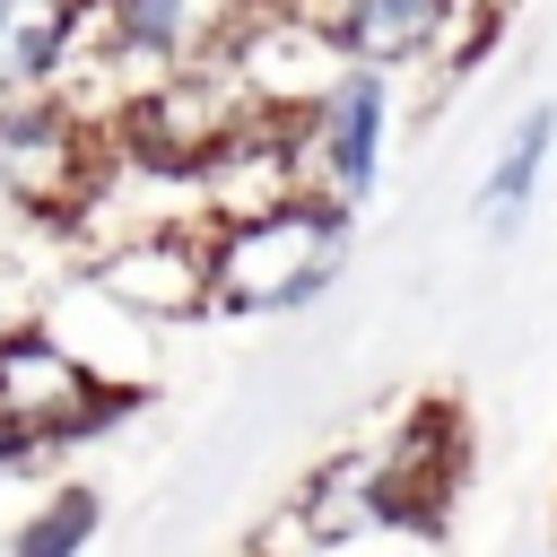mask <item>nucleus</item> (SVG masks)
I'll list each match as a JSON object with an SVG mask.
<instances>
[{
	"instance_id": "1",
	"label": "nucleus",
	"mask_w": 557,
	"mask_h": 557,
	"mask_svg": "<svg viewBox=\"0 0 557 557\" xmlns=\"http://www.w3.org/2000/svg\"><path fill=\"white\" fill-rule=\"evenodd\" d=\"M357 209L339 191H287L244 218H209V313H305L348 261Z\"/></svg>"
},
{
	"instance_id": "2",
	"label": "nucleus",
	"mask_w": 557,
	"mask_h": 557,
	"mask_svg": "<svg viewBox=\"0 0 557 557\" xmlns=\"http://www.w3.org/2000/svg\"><path fill=\"white\" fill-rule=\"evenodd\" d=\"M131 383H104L96 357H78L44 322H0V461H44L61 444L104 435L131 418Z\"/></svg>"
},
{
	"instance_id": "3",
	"label": "nucleus",
	"mask_w": 557,
	"mask_h": 557,
	"mask_svg": "<svg viewBox=\"0 0 557 557\" xmlns=\"http://www.w3.org/2000/svg\"><path fill=\"white\" fill-rule=\"evenodd\" d=\"M96 165H104V122H87L61 87H0V191L26 218L70 226Z\"/></svg>"
},
{
	"instance_id": "4",
	"label": "nucleus",
	"mask_w": 557,
	"mask_h": 557,
	"mask_svg": "<svg viewBox=\"0 0 557 557\" xmlns=\"http://www.w3.org/2000/svg\"><path fill=\"white\" fill-rule=\"evenodd\" d=\"M296 139H305V183L366 209V191L383 174V139H392V70L348 61L313 104H296Z\"/></svg>"
},
{
	"instance_id": "5",
	"label": "nucleus",
	"mask_w": 557,
	"mask_h": 557,
	"mask_svg": "<svg viewBox=\"0 0 557 557\" xmlns=\"http://www.w3.org/2000/svg\"><path fill=\"white\" fill-rule=\"evenodd\" d=\"M87 287L113 296V313L131 322H191L209 313V226L174 218V226H139L87 252Z\"/></svg>"
},
{
	"instance_id": "6",
	"label": "nucleus",
	"mask_w": 557,
	"mask_h": 557,
	"mask_svg": "<svg viewBox=\"0 0 557 557\" xmlns=\"http://www.w3.org/2000/svg\"><path fill=\"white\" fill-rule=\"evenodd\" d=\"M392 461H383V513H374V540H444L453 531V496H461V461H470V426L453 400H418L392 435Z\"/></svg>"
},
{
	"instance_id": "7",
	"label": "nucleus",
	"mask_w": 557,
	"mask_h": 557,
	"mask_svg": "<svg viewBox=\"0 0 557 557\" xmlns=\"http://www.w3.org/2000/svg\"><path fill=\"white\" fill-rule=\"evenodd\" d=\"M87 26L96 0H0V87H52Z\"/></svg>"
},
{
	"instance_id": "8",
	"label": "nucleus",
	"mask_w": 557,
	"mask_h": 557,
	"mask_svg": "<svg viewBox=\"0 0 557 557\" xmlns=\"http://www.w3.org/2000/svg\"><path fill=\"white\" fill-rule=\"evenodd\" d=\"M548 148H557V104H531V113L505 131V148L487 157V183H479V218H487V235H513V226H522V209L540 200Z\"/></svg>"
},
{
	"instance_id": "9",
	"label": "nucleus",
	"mask_w": 557,
	"mask_h": 557,
	"mask_svg": "<svg viewBox=\"0 0 557 557\" xmlns=\"http://www.w3.org/2000/svg\"><path fill=\"white\" fill-rule=\"evenodd\" d=\"M96 522H104L96 487H78V479H70V487H52V496L9 531V548H17V557H78V548L96 540Z\"/></svg>"
},
{
	"instance_id": "10",
	"label": "nucleus",
	"mask_w": 557,
	"mask_h": 557,
	"mask_svg": "<svg viewBox=\"0 0 557 557\" xmlns=\"http://www.w3.org/2000/svg\"><path fill=\"white\" fill-rule=\"evenodd\" d=\"M505 26H513V0H453V26H444V52H435V78H444V87L470 78V70L505 44Z\"/></svg>"
},
{
	"instance_id": "11",
	"label": "nucleus",
	"mask_w": 557,
	"mask_h": 557,
	"mask_svg": "<svg viewBox=\"0 0 557 557\" xmlns=\"http://www.w3.org/2000/svg\"><path fill=\"white\" fill-rule=\"evenodd\" d=\"M0 322H26V313H9V305H0Z\"/></svg>"
}]
</instances>
